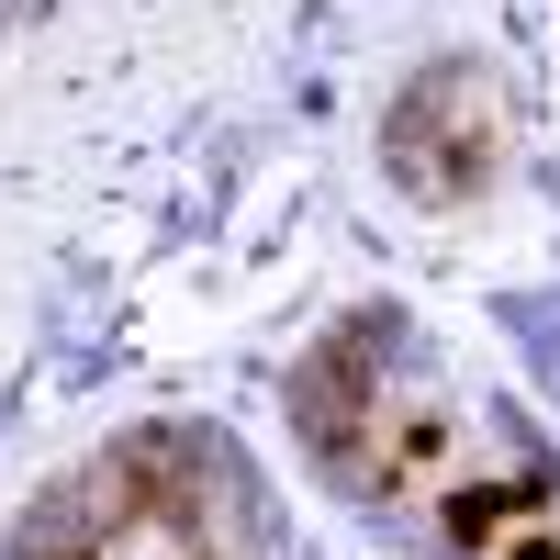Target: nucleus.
I'll list each match as a JSON object with an SVG mask.
<instances>
[{"label": "nucleus", "instance_id": "3", "mask_svg": "<svg viewBox=\"0 0 560 560\" xmlns=\"http://www.w3.org/2000/svg\"><path fill=\"white\" fill-rule=\"evenodd\" d=\"M516 79H504L493 57H471V45H448V57H427L393 113H382V179L415 202V213H471L493 202V179L516 168Z\"/></svg>", "mask_w": 560, "mask_h": 560}, {"label": "nucleus", "instance_id": "2", "mask_svg": "<svg viewBox=\"0 0 560 560\" xmlns=\"http://www.w3.org/2000/svg\"><path fill=\"white\" fill-rule=\"evenodd\" d=\"M0 560H314L258 448L213 415H147L23 493Z\"/></svg>", "mask_w": 560, "mask_h": 560}, {"label": "nucleus", "instance_id": "4", "mask_svg": "<svg viewBox=\"0 0 560 560\" xmlns=\"http://www.w3.org/2000/svg\"><path fill=\"white\" fill-rule=\"evenodd\" d=\"M493 325H504V348H516V370L560 404V258H549V280L504 292V303H493Z\"/></svg>", "mask_w": 560, "mask_h": 560}, {"label": "nucleus", "instance_id": "1", "mask_svg": "<svg viewBox=\"0 0 560 560\" xmlns=\"http://www.w3.org/2000/svg\"><path fill=\"white\" fill-rule=\"evenodd\" d=\"M314 482L415 560H560V438L404 303H348L280 370Z\"/></svg>", "mask_w": 560, "mask_h": 560}]
</instances>
